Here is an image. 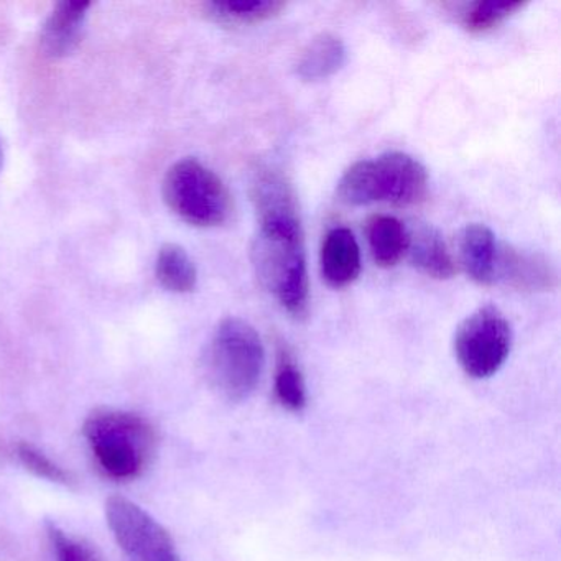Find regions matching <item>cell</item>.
Returning <instances> with one entry per match:
<instances>
[{
    "label": "cell",
    "mask_w": 561,
    "mask_h": 561,
    "mask_svg": "<svg viewBox=\"0 0 561 561\" xmlns=\"http://www.w3.org/2000/svg\"><path fill=\"white\" fill-rule=\"evenodd\" d=\"M259 231L252 248L255 271L268 294L291 317L308 313L307 252L297 196L282 173L261 169L252 180Z\"/></svg>",
    "instance_id": "6da1fadb"
},
{
    "label": "cell",
    "mask_w": 561,
    "mask_h": 561,
    "mask_svg": "<svg viewBox=\"0 0 561 561\" xmlns=\"http://www.w3.org/2000/svg\"><path fill=\"white\" fill-rule=\"evenodd\" d=\"M83 435L101 472L119 482L140 478L149 469L159 443L149 420L107 407L87 416Z\"/></svg>",
    "instance_id": "7a4b0ae2"
},
{
    "label": "cell",
    "mask_w": 561,
    "mask_h": 561,
    "mask_svg": "<svg viewBox=\"0 0 561 561\" xmlns=\"http://www.w3.org/2000/svg\"><path fill=\"white\" fill-rule=\"evenodd\" d=\"M265 350L254 327L241 318H226L206 347L209 386L228 402H244L261 382Z\"/></svg>",
    "instance_id": "3957f363"
},
{
    "label": "cell",
    "mask_w": 561,
    "mask_h": 561,
    "mask_svg": "<svg viewBox=\"0 0 561 561\" xmlns=\"http://www.w3.org/2000/svg\"><path fill=\"white\" fill-rule=\"evenodd\" d=\"M162 192L169 208L196 228L225 225L232 213L231 193L222 180L196 159L173 163Z\"/></svg>",
    "instance_id": "277c9868"
},
{
    "label": "cell",
    "mask_w": 561,
    "mask_h": 561,
    "mask_svg": "<svg viewBox=\"0 0 561 561\" xmlns=\"http://www.w3.org/2000/svg\"><path fill=\"white\" fill-rule=\"evenodd\" d=\"M512 350V328L492 305L469 314L455 334V354L461 369L472 379L494 376Z\"/></svg>",
    "instance_id": "5b68a950"
},
{
    "label": "cell",
    "mask_w": 561,
    "mask_h": 561,
    "mask_svg": "<svg viewBox=\"0 0 561 561\" xmlns=\"http://www.w3.org/2000/svg\"><path fill=\"white\" fill-rule=\"evenodd\" d=\"M106 518L117 545L133 561H182L165 527L136 502L113 495L106 501Z\"/></svg>",
    "instance_id": "8992f818"
},
{
    "label": "cell",
    "mask_w": 561,
    "mask_h": 561,
    "mask_svg": "<svg viewBox=\"0 0 561 561\" xmlns=\"http://www.w3.org/2000/svg\"><path fill=\"white\" fill-rule=\"evenodd\" d=\"M373 163V183L376 202L396 206L419 205L428 190L425 167L409 153L387 152Z\"/></svg>",
    "instance_id": "52a82bcc"
},
{
    "label": "cell",
    "mask_w": 561,
    "mask_h": 561,
    "mask_svg": "<svg viewBox=\"0 0 561 561\" xmlns=\"http://www.w3.org/2000/svg\"><path fill=\"white\" fill-rule=\"evenodd\" d=\"M502 282L520 291H547L558 285V275L550 261L534 252L497 244L494 284Z\"/></svg>",
    "instance_id": "ba28073f"
},
{
    "label": "cell",
    "mask_w": 561,
    "mask_h": 561,
    "mask_svg": "<svg viewBox=\"0 0 561 561\" xmlns=\"http://www.w3.org/2000/svg\"><path fill=\"white\" fill-rule=\"evenodd\" d=\"M90 2H60L42 27L41 47L48 58H65L80 44Z\"/></svg>",
    "instance_id": "9c48e42d"
},
{
    "label": "cell",
    "mask_w": 561,
    "mask_h": 561,
    "mask_svg": "<svg viewBox=\"0 0 561 561\" xmlns=\"http://www.w3.org/2000/svg\"><path fill=\"white\" fill-rule=\"evenodd\" d=\"M321 274L330 287L344 288L360 274V249L353 231L333 228L321 244Z\"/></svg>",
    "instance_id": "30bf717a"
},
{
    "label": "cell",
    "mask_w": 561,
    "mask_h": 561,
    "mask_svg": "<svg viewBox=\"0 0 561 561\" xmlns=\"http://www.w3.org/2000/svg\"><path fill=\"white\" fill-rule=\"evenodd\" d=\"M459 259L466 274L476 284H494L495 255L497 241L494 232L485 225L472 222L459 234Z\"/></svg>",
    "instance_id": "8fae6325"
},
{
    "label": "cell",
    "mask_w": 561,
    "mask_h": 561,
    "mask_svg": "<svg viewBox=\"0 0 561 561\" xmlns=\"http://www.w3.org/2000/svg\"><path fill=\"white\" fill-rule=\"evenodd\" d=\"M412 264L423 274L446 280L456 274L455 261L446 248L445 239L433 226H419L409 232V249Z\"/></svg>",
    "instance_id": "7c38bea8"
},
{
    "label": "cell",
    "mask_w": 561,
    "mask_h": 561,
    "mask_svg": "<svg viewBox=\"0 0 561 561\" xmlns=\"http://www.w3.org/2000/svg\"><path fill=\"white\" fill-rule=\"evenodd\" d=\"M347 50L343 38L324 32L317 35L301 51L297 73L305 81H320L333 77L346 64Z\"/></svg>",
    "instance_id": "4fadbf2b"
},
{
    "label": "cell",
    "mask_w": 561,
    "mask_h": 561,
    "mask_svg": "<svg viewBox=\"0 0 561 561\" xmlns=\"http://www.w3.org/2000/svg\"><path fill=\"white\" fill-rule=\"evenodd\" d=\"M366 236L374 262L380 267L399 264L409 249V231L396 216H373L367 221Z\"/></svg>",
    "instance_id": "5bb4252c"
},
{
    "label": "cell",
    "mask_w": 561,
    "mask_h": 561,
    "mask_svg": "<svg viewBox=\"0 0 561 561\" xmlns=\"http://www.w3.org/2000/svg\"><path fill=\"white\" fill-rule=\"evenodd\" d=\"M287 5L278 0H252V2H209L206 15L216 24L228 27L261 24L277 18Z\"/></svg>",
    "instance_id": "9a60e30c"
},
{
    "label": "cell",
    "mask_w": 561,
    "mask_h": 561,
    "mask_svg": "<svg viewBox=\"0 0 561 561\" xmlns=\"http://www.w3.org/2000/svg\"><path fill=\"white\" fill-rule=\"evenodd\" d=\"M157 280L173 294H190L198 282L195 262L179 244H165L156 261Z\"/></svg>",
    "instance_id": "2e32d148"
},
{
    "label": "cell",
    "mask_w": 561,
    "mask_h": 561,
    "mask_svg": "<svg viewBox=\"0 0 561 561\" xmlns=\"http://www.w3.org/2000/svg\"><path fill=\"white\" fill-rule=\"evenodd\" d=\"M525 2L520 0H476L459 9V21L466 31L472 34L492 31L501 25L505 19L524 9Z\"/></svg>",
    "instance_id": "e0dca14e"
},
{
    "label": "cell",
    "mask_w": 561,
    "mask_h": 561,
    "mask_svg": "<svg viewBox=\"0 0 561 561\" xmlns=\"http://www.w3.org/2000/svg\"><path fill=\"white\" fill-rule=\"evenodd\" d=\"M274 393L277 402L290 412H301L307 407L308 396L304 374L287 351L278 353Z\"/></svg>",
    "instance_id": "ac0fdd59"
},
{
    "label": "cell",
    "mask_w": 561,
    "mask_h": 561,
    "mask_svg": "<svg viewBox=\"0 0 561 561\" xmlns=\"http://www.w3.org/2000/svg\"><path fill=\"white\" fill-rule=\"evenodd\" d=\"M15 456H18L21 465L37 478L47 479L54 484L67 485V488L75 484L73 476L67 469L61 468L58 462L48 458L44 451H41L37 446L31 445V443H19L15 446Z\"/></svg>",
    "instance_id": "d6986e66"
},
{
    "label": "cell",
    "mask_w": 561,
    "mask_h": 561,
    "mask_svg": "<svg viewBox=\"0 0 561 561\" xmlns=\"http://www.w3.org/2000/svg\"><path fill=\"white\" fill-rule=\"evenodd\" d=\"M48 540H50L51 550H54L55 561H103L100 551L83 538L75 537L67 530L55 524L47 522Z\"/></svg>",
    "instance_id": "ffe728a7"
},
{
    "label": "cell",
    "mask_w": 561,
    "mask_h": 561,
    "mask_svg": "<svg viewBox=\"0 0 561 561\" xmlns=\"http://www.w3.org/2000/svg\"><path fill=\"white\" fill-rule=\"evenodd\" d=\"M2 162H4V152H2V146H0V167H2Z\"/></svg>",
    "instance_id": "44dd1931"
}]
</instances>
